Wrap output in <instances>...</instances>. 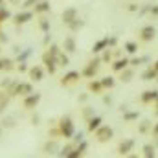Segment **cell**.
<instances>
[{
    "mask_svg": "<svg viewBox=\"0 0 158 158\" xmlns=\"http://www.w3.org/2000/svg\"><path fill=\"white\" fill-rule=\"evenodd\" d=\"M46 11H50V4L48 2L40 0V2L35 4V13H46Z\"/></svg>",
    "mask_w": 158,
    "mask_h": 158,
    "instance_id": "obj_21",
    "label": "cell"
},
{
    "mask_svg": "<svg viewBox=\"0 0 158 158\" xmlns=\"http://www.w3.org/2000/svg\"><path fill=\"white\" fill-rule=\"evenodd\" d=\"M125 50H127L129 53H136V52H138V44H136V42H125Z\"/></svg>",
    "mask_w": 158,
    "mask_h": 158,
    "instance_id": "obj_26",
    "label": "cell"
},
{
    "mask_svg": "<svg viewBox=\"0 0 158 158\" xmlns=\"http://www.w3.org/2000/svg\"><path fill=\"white\" fill-rule=\"evenodd\" d=\"M68 26H70V28H72V30H79V28H81V26H83V22H81V20H79V19H76V20H74V22H72V24H68Z\"/></svg>",
    "mask_w": 158,
    "mask_h": 158,
    "instance_id": "obj_29",
    "label": "cell"
},
{
    "mask_svg": "<svg viewBox=\"0 0 158 158\" xmlns=\"http://www.w3.org/2000/svg\"><path fill=\"white\" fill-rule=\"evenodd\" d=\"M55 63H57V66H68V63H70V59L61 52L59 55H57V59H55Z\"/></svg>",
    "mask_w": 158,
    "mask_h": 158,
    "instance_id": "obj_22",
    "label": "cell"
},
{
    "mask_svg": "<svg viewBox=\"0 0 158 158\" xmlns=\"http://www.w3.org/2000/svg\"><path fill=\"white\" fill-rule=\"evenodd\" d=\"M140 63H142V59H131L129 61V64H132V66H138Z\"/></svg>",
    "mask_w": 158,
    "mask_h": 158,
    "instance_id": "obj_36",
    "label": "cell"
},
{
    "mask_svg": "<svg viewBox=\"0 0 158 158\" xmlns=\"http://www.w3.org/2000/svg\"><path fill=\"white\" fill-rule=\"evenodd\" d=\"M143 153H145V158H155V147L153 145H145Z\"/></svg>",
    "mask_w": 158,
    "mask_h": 158,
    "instance_id": "obj_27",
    "label": "cell"
},
{
    "mask_svg": "<svg viewBox=\"0 0 158 158\" xmlns=\"http://www.w3.org/2000/svg\"><path fill=\"white\" fill-rule=\"evenodd\" d=\"M6 103H7V99H6L4 96H0V110H4V107H6Z\"/></svg>",
    "mask_w": 158,
    "mask_h": 158,
    "instance_id": "obj_35",
    "label": "cell"
},
{
    "mask_svg": "<svg viewBox=\"0 0 158 158\" xmlns=\"http://www.w3.org/2000/svg\"><path fill=\"white\" fill-rule=\"evenodd\" d=\"M11 68H13L11 59H0V70H11Z\"/></svg>",
    "mask_w": 158,
    "mask_h": 158,
    "instance_id": "obj_23",
    "label": "cell"
},
{
    "mask_svg": "<svg viewBox=\"0 0 158 158\" xmlns=\"http://www.w3.org/2000/svg\"><path fill=\"white\" fill-rule=\"evenodd\" d=\"M13 94H17V96H30V94H33V86H31V83H19L17 86H15V90H13Z\"/></svg>",
    "mask_w": 158,
    "mask_h": 158,
    "instance_id": "obj_3",
    "label": "cell"
},
{
    "mask_svg": "<svg viewBox=\"0 0 158 158\" xmlns=\"http://www.w3.org/2000/svg\"><path fill=\"white\" fill-rule=\"evenodd\" d=\"M114 83H116V81H114V77H109V76L101 79V85H103V88H112V86H114Z\"/></svg>",
    "mask_w": 158,
    "mask_h": 158,
    "instance_id": "obj_24",
    "label": "cell"
},
{
    "mask_svg": "<svg viewBox=\"0 0 158 158\" xmlns=\"http://www.w3.org/2000/svg\"><path fill=\"white\" fill-rule=\"evenodd\" d=\"M127 66H129V59H118V61H114L112 70H114V72H123Z\"/></svg>",
    "mask_w": 158,
    "mask_h": 158,
    "instance_id": "obj_16",
    "label": "cell"
},
{
    "mask_svg": "<svg viewBox=\"0 0 158 158\" xmlns=\"http://www.w3.org/2000/svg\"><path fill=\"white\" fill-rule=\"evenodd\" d=\"M155 28L153 26H143L142 28V31H140V35H142V40H145V42H149V40L155 39Z\"/></svg>",
    "mask_w": 158,
    "mask_h": 158,
    "instance_id": "obj_8",
    "label": "cell"
},
{
    "mask_svg": "<svg viewBox=\"0 0 158 158\" xmlns=\"http://www.w3.org/2000/svg\"><path fill=\"white\" fill-rule=\"evenodd\" d=\"M101 61H105V63H107V61H110V52H109V50H107V52L103 53V57H101Z\"/></svg>",
    "mask_w": 158,
    "mask_h": 158,
    "instance_id": "obj_34",
    "label": "cell"
},
{
    "mask_svg": "<svg viewBox=\"0 0 158 158\" xmlns=\"http://www.w3.org/2000/svg\"><path fill=\"white\" fill-rule=\"evenodd\" d=\"M138 118V112H127L125 114V119H136Z\"/></svg>",
    "mask_w": 158,
    "mask_h": 158,
    "instance_id": "obj_31",
    "label": "cell"
},
{
    "mask_svg": "<svg viewBox=\"0 0 158 158\" xmlns=\"http://www.w3.org/2000/svg\"><path fill=\"white\" fill-rule=\"evenodd\" d=\"M107 46H109V39H101V40H98V42L94 44L92 52H94V53H99V52H103Z\"/></svg>",
    "mask_w": 158,
    "mask_h": 158,
    "instance_id": "obj_17",
    "label": "cell"
},
{
    "mask_svg": "<svg viewBox=\"0 0 158 158\" xmlns=\"http://www.w3.org/2000/svg\"><path fill=\"white\" fill-rule=\"evenodd\" d=\"M99 63H101V59H94V61H90V63L86 64V68L83 70V76H85V77H94L96 72H98V68H99Z\"/></svg>",
    "mask_w": 158,
    "mask_h": 158,
    "instance_id": "obj_4",
    "label": "cell"
},
{
    "mask_svg": "<svg viewBox=\"0 0 158 158\" xmlns=\"http://www.w3.org/2000/svg\"><path fill=\"white\" fill-rule=\"evenodd\" d=\"M39 101H40V94H30V96L24 98V107L28 110H31V109H35L39 105Z\"/></svg>",
    "mask_w": 158,
    "mask_h": 158,
    "instance_id": "obj_5",
    "label": "cell"
},
{
    "mask_svg": "<svg viewBox=\"0 0 158 158\" xmlns=\"http://www.w3.org/2000/svg\"><path fill=\"white\" fill-rule=\"evenodd\" d=\"M88 90H90V92H94V94H99V92L103 90L101 81H90V83H88Z\"/></svg>",
    "mask_w": 158,
    "mask_h": 158,
    "instance_id": "obj_18",
    "label": "cell"
},
{
    "mask_svg": "<svg viewBox=\"0 0 158 158\" xmlns=\"http://www.w3.org/2000/svg\"><path fill=\"white\" fill-rule=\"evenodd\" d=\"M40 28H42L44 31H48V30H50V24H48V20H42V22H40Z\"/></svg>",
    "mask_w": 158,
    "mask_h": 158,
    "instance_id": "obj_33",
    "label": "cell"
},
{
    "mask_svg": "<svg viewBox=\"0 0 158 158\" xmlns=\"http://www.w3.org/2000/svg\"><path fill=\"white\" fill-rule=\"evenodd\" d=\"M147 129H149V121H142V125H140V132H147Z\"/></svg>",
    "mask_w": 158,
    "mask_h": 158,
    "instance_id": "obj_30",
    "label": "cell"
},
{
    "mask_svg": "<svg viewBox=\"0 0 158 158\" xmlns=\"http://www.w3.org/2000/svg\"><path fill=\"white\" fill-rule=\"evenodd\" d=\"M131 77H132V70H123L121 72V81H131Z\"/></svg>",
    "mask_w": 158,
    "mask_h": 158,
    "instance_id": "obj_28",
    "label": "cell"
},
{
    "mask_svg": "<svg viewBox=\"0 0 158 158\" xmlns=\"http://www.w3.org/2000/svg\"><path fill=\"white\" fill-rule=\"evenodd\" d=\"M59 131H61V134L64 138H70L74 134V123H72V119L68 118V116L61 118V121H59Z\"/></svg>",
    "mask_w": 158,
    "mask_h": 158,
    "instance_id": "obj_1",
    "label": "cell"
},
{
    "mask_svg": "<svg viewBox=\"0 0 158 158\" xmlns=\"http://www.w3.org/2000/svg\"><path fill=\"white\" fill-rule=\"evenodd\" d=\"M99 127H101V118L99 116H94V118L88 119V131L90 132H96Z\"/></svg>",
    "mask_w": 158,
    "mask_h": 158,
    "instance_id": "obj_15",
    "label": "cell"
},
{
    "mask_svg": "<svg viewBox=\"0 0 158 158\" xmlns=\"http://www.w3.org/2000/svg\"><path fill=\"white\" fill-rule=\"evenodd\" d=\"M37 2H40V0H26L24 6H31V4H37Z\"/></svg>",
    "mask_w": 158,
    "mask_h": 158,
    "instance_id": "obj_37",
    "label": "cell"
},
{
    "mask_svg": "<svg viewBox=\"0 0 158 158\" xmlns=\"http://www.w3.org/2000/svg\"><path fill=\"white\" fill-rule=\"evenodd\" d=\"M63 48H64L66 52H76V40H74V37H66Z\"/></svg>",
    "mask_w": 158,
    "mask_h": 158,
    "instance_id": "obj_20",
    "label": "cell"
},
{
    "mask_svg": "<svg viewBox=\"0 0 158 158\" xmlns=\"http://www.w3.org/2000/svg\"><path fill=\"white\" fill-rule=\"evenodd\" d=\"M112 136H114V131H112L109 125H101V127L96 131V138H98L99 142H109Z\"/></svg>",
    "mask_w": 158,
    "mask_h": 158,
    "instance_id": "obj_2",
    "label": "cell"
},
{
    "mask_svg": "<svg viewBox=\"0 0 158 158\" xmlns=\"http://www.w3.org/2000/svg\"><path fill=\"white\" fill-rule=\"evenodd\" d=\"M76 19H77V11H76V7H68V9L63 11V20H64V24H72Z\"/></svg>",
    "mask_w": 158,
    "mask_h": 158,
    "instance_id": "obj_7",
    "label": "cell"
},
{
    "mask_svg": "<svg viewBox=\"0 0 158 158\" xmlns=\"http://www.w3.org/2000/svg\"><path fill=\"white\" fill-rule=\"evenodd\" d=\"M7 17H9V13H7L6 9H0V22H2L4 19H7Z\"/></svg>",
    "mask_w": 158,
    "mask_h": 158,
    "instance_id": "obj_32",
    "label": "cell"
},
{
    "mask_svg": "<svg viewBox=\"0 0 158 158\" xmlns=\"http://www.w3.org/2000/svg\"><path fill=\"white\" fill-rule=\"evenodd\" d=\"M156 98H158L156 90H145V92L142 94V101H143V103H151V101H155Z\"/></svg>",
    "mask_w": 158,
    "mask_h": 158,
    "instance_id": "obj_14",
    "label": "cell"
},
{
    "mask_svg": "<svg viewBox=\"0 0 158 158\" xmlns=\"http://www.w3.org/2000/svg\"><path fill=\"white\" fill-rule=\"evenodd\" d=\"M153 68H155V70H156V72H158V61H156V64H155V66H153Z\"/></svg>",
    "mask_w": 158,
    "mask_h": 158,
    "instance_id": "obj_41",
    "label": "cell"
},
{
    "mask_svg": "<svg viewBox=\"0 0 158 158\" xmlns=\"http://www.w3.org/2000/svg\"><path fill=\"white\" fill-rule=\"evenodd\" d=\"M44 151H46L48 155H53L55 151H59V143H57L55 140H52V142H48V143L44 145Z\"/></svg>",
    "mask_w": 158,
    "mask_h": 158,
    "instance_id": "obj_19",
    "label": "cell"
},
{
    "mask_svg": "<svg viewBox=\"0 0 158 158\" xmlns=\"http://www.w3.org/2000/svg\"><path fill=\"white\" fill-rule=\"evenodd\" d=\"M156 76H158V72L155 70V68H149V70H145V72H143V79H145V81H149V79H155Z\"/></svg>",
    "mask_w": 158,
    "mask_h": 158,
    "instance_id": "obj_25",
    "label": "cell"
},
{
    "mask_svg": "<svg viewBox=\"0 0 158 158\" xmlns=\"http://www.w3.org/2000/svg\"><path fill=\"white\" fill-rule=\"evenodd\" d=\"M42 61H44V64H46L48 72H50V74H55V70H57V63H55V59H53L48 52L42 55Z\"/></svg>",
    "mask_w": 158,
    "mask_h": 158,
    "instance_id": "obj_6",
    "label": "cell"
},
{
    "mask_svg": "<svg viewBox=\"0 0 158 158\" xmlns=\"http://www.w3.org/2000/svg\"><path fill=\"white\" fill-rule=\"evenodd\" d=\"M85 149H86V143H85V142H81V145L76 147L72 153H68L64 158H81V156H83V153H85Z\"/></svg>",
    "mask_w": 158,
    "mask_h": 158,
    "instance_id": "obj_13",
    "label": "cell"
},
{
    "mask_svg": "<svg viewBox=\"0 0 158 158\" xmlns=\"http://www.w3.org/2000/svg\"><path fill=\"white\" fill-rule=\"evenodd\" d=\"M127 158H140V156H138V155H129Z\"/></svg>",
    "mask_w": 158,
    "mask_h": 158,
    "instance_id": "obj_40",
    "label": "cell"
},
{
    "mask_svg": "<svg viewBox=\"0 0 158 158\" xmlns=\"http://www.w3.org/2000/svg\"><path fill=\"white\" fill-rule=\"evenodd\" d=\"M33 19V13L31 11H22V13H19L17 17H15V22L17 24H26L28 20H31Z\"/></svg>",
    "mask_w": 158,
    "mask_h": 158,
    "instance_id": "obj_12",
    "label": "cell"
},
{
    "mask_svg": "<svg viewBox=\"0 0 158 158\" xmlns=\"http://www.w3.org/2000/svg\"><path fill=\"white\" fill-rule=\"evenodd\" d=\"M153 134H156V136H158V123L153 127Z\"/></svg>",
    "mask_w": 158,
    "mask_h": 158,
    "instance_id": "obj_39",
    "label": "cell"
},
{
    "mask_svg": "<svg viewBox=\"0 0 158 158\" xmlns=\"http://www.w3.org/2000/svg\"><path fill=\"white\" fill-rule=\"evenodd\" d=\"M151 13H153V15H158V6H155V7H151Z\"/></svg>",
    "mask_w": 158,
    "mask_h": 158,
    "instance_id": "obj_38",
    "label": "cell"
},
{
    "mask_svg": "<svg viewBox=\"0 0 158 158\" xmlns=\"http://www.w3.org/2000/svg\"><path fill=\"white\" fill-rule=\"evenodd\" d=\"M132 147H134V140H123L118 147V153L119 155H129L132 151Z\"/></svg>",
    "mask_w": 158,
    "mask_h": 158,
    "instance_id": "obj_9",
    "label": "cell"
},
{
    "mask_svg": "<svg viewBox=\"0 0 158 158\" xmlns=\"http://www.w3.org/2000/svg\"><path fill=\"white\" fill-rule=\"evenodd\" d=\"M30 77H31V81H40V79L44 77V70H42V66H39V64L31 66V68H30Z\"/></svg>",
    "mask_w": 158,
    "mask_h": 158,
    "instance_id": "obj_10",
    "label": "cell"
},
{
    "mask_svg": "<svg viewBox=\"0 0 158 158\" xmlns=\"http://www.w3.org/2000/svg\"><path fill=\"white\" fill-rule=\"evenodd\" d=\"M79 77H81V74H79V72H68L64 77L61 79V85H72V83L79 81Z\"/></svg>",
    "mask_w": 158,
    "mask_h": 158,
    "instance_id": "obj_11",
    "label": "cell"
}]
</instances>
